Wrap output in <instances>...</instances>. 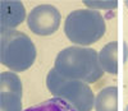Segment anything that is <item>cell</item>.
Segmentation results:
<instances>
[{"mask_svg": "<svg viewBox=\"0 0 128 111\" xmlns=\"http://www.w3.org/2000/svg\"><path fill=\"white\" fill-rule=\"evenodd\" d=\"M55 70L66 78L95 83L104 75L99 54L91 47L69 46L62 50L54 61Z\"/></svg>", "mask_w": 128, "mask_h": 111, "instance_id": "cell-1", "label": "cell"}, {"mask_svg": "<svg viewBox=\"0 0 128 111\" xmlns=\"http://www.w3.org/2000/svg\"><path fill=\"white\" fill-rule=\"evenodd\" d=\"M37 56L32 40L17 29H2L0 59L2 64L14 73L28 70Z\"/></svg>", "mask_w": 128, "mask_h": 111, "instance_id": "cell-2", "label": "cell"}, {"mask_svg": "<svg viewBox=\"0 0 128 111\" xmlns=\"http://www.w3.org/2000/svg\"><path fill=\"white\" fill-rule=\"evenodd\" d=\"M105 29L104 17L92 9L74 10L68 14L64 23L66 36L78 46H88L98 42L104 36Z\"/></svg>", "mask_w": 128, "mask_h": 111, "instance_id": "cell-3", "label": "cell"}, {"mask_svg": "<svg viewBox=\"0 0 128 111\" xmlns=\"http://www.w3.org/2000/svg\"><path fill=\"white\" fill-rule=\"evenodd\" d=\"M46 87L54 97L66 100L77 111H91L95 107V96L88 83L66 78L55 68L46 75Z\"/></svg>", "mask_w": 128, "mask_h": 111, "instance_id": "cell-4", "label": "cell"}, {"mask_svg": "<svg viewBox=\"0 0 128 111\" xmlns=\"http://www.w3.org/2000/svg\"><path fill=\"white\" fill-rule=\"evenodd\" d=\"M62 15L59 10L49 4H42L31 10L27 18L28 28L38 36H50L59 29Z\"/></svg>", "mask_w": 128, "mask_h": 111, "instance_id": "cell-5", "label": "cell"}, {"mask_svg": "<svg viewBox=\"0 0 128 111\" xmlns=\"http://www.w3.org/2000/svg\"><path fill=\"white\" fill-rule=\"evenodd\" d=\"M0 110H22V82L14 72H3L0 74Z\"/></svg>", "mask_w": 128, "mask_h": 111, "instance_id": "cell-6", "label": "cell"}, {"mask_svg": "<svg viewBox=\"0 0 128 111\" xmlns=\"http://www.w3.org/2000/svg\"><path fill=\"white\" fill-rule=\"evenodd\" d=\"M26 19V9L22 1L3 0L0 3V23L2 29H14Z\"/></svg>", "mask_w": 128, "mask_h": 111, "instance_id": "cell-7", "label": "cell"}, {"mask_svg": "<svg viewBox=\"0 0 128 111\" xmlns=\"http://www.w3.org/2000/svg\"><path fill=\"white\" fill-rule=\"evenodd\" d=\"M101 69L109 74L118 73V42L112 41L101 49L99 54Z\"/></svg>", "mask_w": 128, "mask_h": 111, "instance_id": "cell-8", "label": "cell"}, {"mask_svg": "<svg viewBox=\"0 0 128 111\" xmlns=\"http://www.w3.org/2000/svg\"><path fill=\"white\" fill-rule=\"evenodd\" d=\"M96 111H118V88L109 86L101 90L95 97Z\"/></svg>", "mask_w": 128, "mask_h": 111, "instance_id": "cell-9", "label": "cell"}, {"mask_svg": "<svg viewBox=\"0 0 128 111\" xmlns=\"http://www.w3.org/2000/svg\"><path fill=\"white\" fill-rule=\"evenodd\" d=\"M23 111H77V110L70 104H68L66 100L59 97H52L37 105L30 106Z\"/></svg>", "mask_w": 128, "mask_h": 111, "instance_id": "cell-10", "label": "cell"}, {"mask_svg": "<svg viewBox=\"0 0 128 111\" xmlns=\"http://www.w3.org/2000/svg\"><path fill=\"white\" fill-rule=\"evenodd\" d=\"M83 4L92 10H98V9L114 10L118 6V1H87V0H84Z\"/></svg>", "mask_w": 128, "mask_h": 111, "instance_id": "cell-11", "label": "cell"}, {"mask_svg": "<svg viewBox=\"0 0 128 111\" xmlns=\"http://www.w3.org/2000/svg\"><path fill=\"white\" fill-rule=\"evenodd\" d=\"M126 111H128V105H127V107H126Z\"/></svg>", "mask_w": 128, "mask_h": 111, "instance_id": "cell-12", "label": "cell"}]
</instances>
